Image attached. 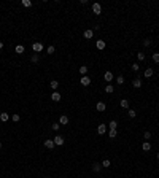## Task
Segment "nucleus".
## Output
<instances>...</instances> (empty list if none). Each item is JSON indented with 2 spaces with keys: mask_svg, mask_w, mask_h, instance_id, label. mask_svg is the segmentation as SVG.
I'll return each mask as SVG.
<instances>
[{
  "mask_svg": "<svg viewBox=\"0 0 159 178\" xmlns=\"http://www.w3.org/2000/svg\"><path fill=\"white\" fill-rule=\"evenodd\" d=\"M96 108H97V111H105L107 103H105V102H99L97 105H96Z\"/></svg>",
  "mask_w": 159,
  "mask_h": 178,
  "instance_id": "obj_8",
  "label": "nucleus"
},
{
  "mask_svg": "<svg viewBox=\"0 0 159 178\" xmlns=\"http://www.w3.org/2000/svg\"><path fill=\"white\" fill-rule=\"evenodd\" d=\"M22 5L29 8V6H32V2H30V0H22Z\"/></svg>",
  "mask_w": 159,
  "mask_h": 178,
  "instance_id": "obj_28",
  "label": "nucleus"
},
{
  "mask_svg": "<svg viewBox=\"0 0 159 178\" xmlns=\"http://www.w3.org/2000/svg\"><path fill=\"white\" fill-rule=\"evenodd\" d=\"M2 48H3V43H2V41H0V49H2Z\"/></svg>",
  "mask_w": 159,
  "mask_h": 178,
  "instance_id": "obj_38",
  "label": "nucleus"
},
{
  "mask_svg": "<svg viewBox=\"0 0 159 178\" xmlns=\"http://www.w3.org/2000/svg\"><path fill=\"white\" fill-rule=\"evenodd\" d=\"M54 51H56V49H54V46H49L48 49H46V53H48V54H54Z\"/></svg>",
  "mask_w": 159,
  "mask_h": 178,
  "instance_id": "obj_35",
  "label": "nucleus"
},
{
  "mask_svg": "<svg viewBox=\"0 0 159 178\" xmlns=\"http://www.w3.org/2000/svg\"><path fill=\"white\" fill-rule=\"evenodd\" d=\"M92 13H94V14H100V13H102L100 3H92Z\"/></svg>",
  "mask_w": 159,
  "mask_h": 178,
  "instance_id": "obj_2",
  "label": "nucleus"
},
{
  "mask_svg": "<svg viewBox=\"0 0 159 178\" xmlns=\"http://www.w3.org/2000/svg\"><path fill=\"white\" fill-rule=\"evenodd\" d=\"M137 57H139V60H145V53H142V51H140V53L137 54Z\"/></svg>",
  "mask_w": 159,
  "mask_h": 178,
  "instance_id": "obj_32",
  "label": "nucleus"
},
{
  "mask_svg": "<svg viewBox=\"0 0 159 178\" xmlns=\"http://www.w3.org/2000/svg\"><path fill=\"white\" fill-rule=\"evenodd\" d=\"M158 159H159V153H158Z\"/></svg>",
  "mask_w": 159,
  "mask_h": 178,
  "instance_id": "obj_39",
  "label": "nucleus"
},
{
  "mask_svg": "<svg viewBox=\"0 0 159 178\" xmlns=\"http://www.w3.org/2000/svg\"><path fill=\"white\" fill-rule=\"evenodd\" d=\"M22 53H24V46L18 45V46H16V54H22Z\"/></svg>",
  "mask_w": 159,
  "mask_h": 178,
  "instance_id": "obj_23",
  "label": "nucleus"
},
{
  "mask_svg": "<svg viewBox=\"0 0 159 178\" xmlns=\"http://www.w3.org/2000/svg\"><path fill=\"white\" fill-rule=\"evenodd\" d=\"M131 68H132V70H134V72H139V64H132V65H131Z\"/></svg>",
  "mask_w": 159,
  "mask_h": 178,
  "instance_id": "obj_33",
  "label": "nucleus"
},
{
  "mask_svg": "<svg viewBox=\"0 0 159 178\" xmlns=\"http://www.w3.org/2000/svg\"><path fill=\"white\" fill-rule=\"evenodd\" d=\"M104 78H105V81H111V80H113V73H111V72H105Z\"/></svg>",
  "mask_w": 159,
  "mask_h": 178,
  "instance_id": "obj_17",
  "label": "nucleus"
},
{
  "mask_svg": "<svg viewBox=\"0 0 159 178\" xmlns=\"http://www.w3.org/2000/svg\"><path fill=\"white\" fill-rule=\"evenodd\" d=\"M143 45H145V46H150V45H151V41L147 38V40H143Z\"/></svg>",
  "mask_w": 159,
  "mask_h": 178,
  "instance_id": "obj_37",
  "label": "nucleus"
},
{
  "mask_svg": "<svg viewBox=\"0 0 159 178\" xmlns=\"http://www.w3.org/2000/svg\"><path fill=\"white\" fill-rule=\"evenodd\" d=\"M132 86H134V88H140V86H142V80H140V78H135V80L132 81Z\"/></svg>",
  "mask_w": 159,
  "mask_h": 178,
  "instance_id": "obj_15",
  "label": "nucleus"
},
{
  "mask_svg": "<svg viewBox=\"0 0 159 178\" xmlns=\"http://www.w3.org/2000/svg\"><path fill=\"white\" fill-rule=\"evenodd\" d=\"M53 129H54V131H59V129H61V124H59V123H54V124H53Z\"/></svg>",
  "mask_w": 159,
  "mask_h": 178,
  "instance_id": "obj_36",
  "label": "nucleus"
},
{
  "mask_svg": "<svg viewBox=\"0 0 159 178\" xmlns=\"http://www.w3.org/2000/svg\"><path fill=\"white\" fill-rule=\"evenodd\" d=\"M108 127H110V129H116V127H118V123H116V121H110Z\"/></svg>",
  "mask_w": 159,
  "mask_h": 178,
  "instance_id": "obj_26",
  "label": "nucleus"
},
{
  "mask_svg": "<svg viewBox=\"0 0 159 178\" xmlns=\"http://www.w3.org/2000/svg\"><path fill=\"white\" fill-rule=\"evenodd\" d=\"M32 49L33 51H35V54H38V53H40V51H43V43H33V45H32Z\"/></svg>",
  "mask_w": 159,
  "mask_h": 178,
  "instance_id": "obj_1",
  "label": "nucleus"
},
{
  "mask_svg": "<svg viewBox=\"0 0 159 178\" xmlns=\"http://www.w3.org/2000/svg\"><path fill=\"white\" fill-rule=\"evenodd\" d=\"M80 83L83 84V86H89V84H91V78H89V76H81L80 78Z\"/></svg>",
  "mask_w": 159,
  "mask_h": 178,
  "instance_id": "obj_5",
  "label": "nucleus"
},
{
  "mask_svg": "<svg viewBox=\"0 0 159 178\" xmlns=\"http://www.w3.org/2000/svg\"><path fill=\"white\" fill-rule=\"evenodd\" d=\"M116 83L118 84H124V76H118L116 78Z\"/></svg>",
  "mask_w": 159,
  "mask_h": 178,
  "instance_id": "obj_31",
  "label": "nucleus"
},
{
  "mask_svg": "<svg viewBox=\"0 0 159 178\" xmlns=\"http://www.w3.org/2000/svg\"><path fill=\"white\" fill-rule=\"evenodd\" d=\"M59 124H61V126L68 124V116H67V115H62L61 118H59Z\"/></svg>",
  "mask_w": 159,
  "mask_h": 178,
  "instance_id": "obj_6",
  "label": "nucleus"
},
{
  "mask_svg": "<svg viewBox=\"0 0 159 178\" xmlns=\"http://www.w3.org/2000/svg\"><path fill=\"white\" fill-rule=\"evenodd\" d=\"M54 145L62 146V145H64V137H62V135H56V137H54Z\"/></svg>",
  "mask_w": 159,
  "mask_h": 178,
  "instance_id": "obj_4",
  "label": "nucleus"
},
{
  "mask_svg": "<svg viewBox=\"0 0 159 178\" xmlns=\"http://www.w3.org/2000/svg\"><path fill=\"white\" fill-rule=\"evenodd\" d=\"M143 138H145V140H150V138H151V134H150L148 131H147V132H143Z\"/></svg>",
  "mask_w": 159,
  "mask_h": 178,
  "instance_id": "obj_30",
  "label": "nucleus"
},
{
  "mask_svg": "<svg viewBox=\"0 0 159 178\" xmlns=\"http://www.w3.org/2000/svg\"><path fill=\"white\" fill-rule=\"evenodd\" d=\"M0 148H2V143H0Z\"/></svg>",
  "mask_w": 159,
  "mask_h": 178,
  "instance_id": "obj_40",
  "label": "nucleus"
},
{
  "mask_svg": "<svg viewBox=\"0 0 159 178\" xmlns=\"http://www.w3.org/2000/svg\"><path fill=\"white\" fill-rule=\"evenodd\" d=\"M86 73H88V67H86V65H81V67H80V75L86 76Z\"/></svg>",
  "mask_w": 159,
  "mask_h": 178,
  "instance_id": "obj_19",
  "label": "nucleus"
},
{
  "mask_svg": "<svg viewBox=\"0 0 159 178\" xmlns=\"http://www.w3.org/2000/svg\"><path fill=\"white\" fill-rule=\"evenodd\" d=\"M38 60H40V57H38V54H33L32 57H30V62H33V64H37Z\"/></svg>",
  "mask_w": 159,
  "mask_h": 178,
  "instance_id": "obj_25",
  "label": "nucleus"
},
{
  "mask_svg": "<svg viewBox=\"0 0 159 178\" xmlns=\"http://www.w3.org/2000/svg\"><path fill=\"white\" fill-rule=\"evenodd\" d=\"M46 178H49V177H46Z\"/></svg>",
  "mask_w": 159,
  "mask_h": 178,
  "instance_id": "obj_41",
  "label": "nucleus"
},
{
  "mask_svg": "<svg viewBox=\"0 0 159 178\" xmlns=\"http://www.w3.org/2000/svg\"><path fill=\"white\" fill-rule=\"evenodd\" d=\"M153 60H154L156 64H159V53H154V54H153Z\"/></svg>",
  "mask_w": 159,
  "mask_h": 178,
  "instance_id": "obj_29",
  "label": "nucleus"
},
{
  "mask_svg": "<svg viewBox=\"0 0 159 178\" xmlns=\"http://www.w3.org/2000/svg\"><path fill=\"white\" fill-rule=\"evenodd\" d=\"M92 170L96 172V173H99V172L102 170V164H99V162H94V164H92Z\"/></svg>",
  "mask_w": 159,
  "mask_h": 178,
  "instance_id": "obj_10",
  "label": "nucleus"
},
{
  "mask_svg": "<svg viewBox=\"0 0 159 178\" xmlns=\"http://www.w3.org/2000/svg\"><path fill=\"white\" fill-rule=\"evenodd\" d=\"M111 166V162H110V159H104L102 161V167H105V169H108Z\"/></svg>",
  "mask_w": 159,
  "mask_h": 178,
  "instance_id": "obj_20",
  "label": "nucleus"
},
{
  "mask_svg": "<svg viewBox=\"0 0 159 178\" xmlns=\"http://www.w3.org/2000/svg\"><path fill=\"white\" fill-rule=\"evenodd\" d=\"M127 115H129V118H135V116H137V113H135V110H129Z\"/></svg>",
  "mask_w": 159,
  "mask_h": 178,
  "instance_id": "obj_27",
  "label": "nucleus"
},
{
  "mask_svg": "<svg viewBox=\"0 0 159 178\" xmlns=\"http://www.w3.org/2000/svg\"><path fill=\"white\" fill-rule=\"evenodd\" d=\"M45 146H46V148H48V150H53L54 148V140H45Z\"/></svg>",
  "mask_w": 159,
  "mask_h": 178,
  "instance_id": "obj_11",
  "label": "nucleus"
},
{
  "mask_svg": "<svg viewBox=\"0 0 159 178\" xmlns=\"http://www.w3.org/2000/svg\"><path fill=\"white\" fill-rule=\"evenodd\" d=\"M105 131H107V126H105V124H99V126H97V134L104 135V134H105Z\"/></svg>",
  "mask_w": 159,
  "mask_h": 178,
  "instance_id": "obj_7",
  "label": "nucleus"
},
{
  "mask_svg": "<svg viewBox=\"0 0 159 178\" xmlns=\"http://www.w3.org/2000/svg\"><path fill=\"white\" fill-rule=\"evenodd\" d=\"M121 107L123 108H129V100H127V99H123V100H121Z\"/></svg>",
  "mask_w": 159,
  "mask_h": 178,
  "instance_id": "obj_24",
  "label": "nucleus"
},
{
  "mask_svg": "<svg viewBox=\"0 0 159 178\" xmlns=\"http://www.w3.org/2000/svg\"><path fill=\"white\" fill-rule=\"evenodd\" d=\"M96 46H97V49H104V48H105V41L104 40H99L96 43Z\"/></svg>",
  "mask_w": 159,
  "mask_h": 178,
  "instance_id": "obj_18",
  "label": "nucleus"
},
{
  "mask_svg": "<svg viewBox=\"0 0 159 178\" xmlns=\"http://www.w3.org/2000/svg\"><path fill=\"white\" fill-rule=\"evenodd\" d=\"M49 86H51V89H57L59 88V81H56V80H53L49 83Z\"/></svg>",
  "mask_w": 159,
  "mask_h": 178,
  "instance_id": "obj_21",
  "label": "nucleus"
},
{
  "mask_svg": "<svg viewBox=\"0 0 159 178\" xmlns=\"http://www.w3.org/2000/svg\"><path fill=\"white\" fill-rule=\"evenodd\" d=\"M116 135H118V131H116V129H110V131H108V137H110V138H115Z\"/></svg>",
  "mask_w": 159,
  "mask_h": 178,
  "instance_id": "obj_16",
  "label": "nucleus"
},
{
  "mask_svg": "<svg viewBox=\"0 0 159 178\" xmlns=\"http://www.w3.org/2000/svg\"><path fill=\"white\" fill-rule=\"evenodd\" d=\"M113 91H115V88H113L111 84H107V86H105V92H107V94H111Z\"/></svg>",
  "mask_w": 159,
  "mask_h": 178,
  "instance_id": "obj_22",
  "label": "nucleus"
},
{
  "mask_svg": "<svg viewBox=\"0 0 159 178\" xmlns=\"http://www.w3.org/2000/svg\"><path fill=\"white\" fill-rule=\"evenodd\" d=\"M92 37H94V32H92V29H88V30H84V38L91 40Z\"/></svg>",
  "mask_w": 159,
  "mask_h": 178,
  "instance_id": "obj_9",
  "label": "nucleus"
},
{
  "mask_svg": "<svg viewBox=\"0 0 159 178\" xmlns=\"http://www.w3.org/2000/svg\"><path fill=\"white\" fill-rule=\"evenodd\" d=\"M11 119L14 121V123H18V121L21 119V116H19V115H13V116H11Z\"/></svg>",
  "mask_w": 159,
  "mask_h": 178,
  "instance_id": "obj_34",
  "label": "nucleus"
},
{
  "mask_svg": "<svg viewBox=\"0 0 159 178\" xmlns=\"http://www.w3.org/2000/svg\"><path fill=\"white\" fill-rule=\"evenodd\" d=\"M61 99H62V95L57 92V91H54L53 94H51V100L53 102H61Z\"/></svg>",
  "mask_w": 159,
  "mask_h": 178,
  "instance_id": "obj_3",
  "label": "nucleus"
},
{
  "mask_svg": "<svg viewBox=\"0 0 159 178\" xmlns=\"http://www.w3.org/2000/svg\"><path fill=\"white\" fill-rule=\"evenodd\" d=\"M153 73H154L153 68H147V70H145V73H143V76H145V78H151Z\"/></svg>",
  "mask_w": 159,
  "mask_h": 178,
  "instance_id": "obj_13",
  "label": "nucleus"
},
{
  "mask_svg": "<svg viewBox=\"0 0 159 178\" xmlns=\"http://www.w3.org/2000/svg\"><path fill=\"white\" fill-rule=\"evenodd\" d=\"M8 119H10V115H8V113H0V121H2V123H6Z\"/></svg>",
  "mask_w": 159,
  "mask_h": 178,
  "instance_id": "obj_12",
  "label": "nucleus"
},
{
  "mask_svg": "<svg viewBox=\"0 0 159 178\" xmlns=\"http://www.w3.org/2000/svg\"><path fill=\"white\" fill-rule=\"evenodd\" d=\"M142 148H143V151H150V150H151V143H150V142H143Z\"/></svg>",
  "mask_w": 159,
  "mask_h": 178,
  "instance_id": "obj_14",
  "label": "nucleus"
}]
</instances>
